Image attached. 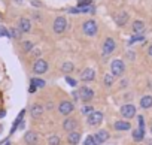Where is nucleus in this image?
<instances>
[{"instance_id": "obj_1", "label": "nucleus", "mask_w": 152, "mask_h": 145, "mask_svg": "<svg viewBox=\"0 0 152 145\" xmlns=\"http://www.w3.org/2000/svg\"><path fill=\"white\" fill-rule=\"evenodd\" d=\"M82 30H84V33H85L87 36H94V35H97L99 26H97V23H96L94 20H88V21L84 23Z\"/></svg>"}, {"instance_id": "obj_2", "label": "nucleus", "mask_w": 152, "mask_h": 145, "mask_svg": "<svg viewBox=\"0 0 152 145\" xmlns=\"http://www.w3.org/2000/svg\"><path fill=\"white\" fill-rule=\"evenodd\" d=\"M110 70H112L113 77H122L124 72H125V66L121 60H113L112 64H110Z\"/></svg>"}, {"instance_id": "obj_3", "label": "nucleus", "mask_w": 152, "mask_h": 145, "mask_svg": "<svg viewBox=\"0 0 152 145\" xmlns=\"http://www.w3.org/2000/svg\"><path fill=\"white\" fill-rule=\"evenodd\" d=\"M66 27H67V21H66V18H64V17H57L55 21H54V26H52L54 32L60 35V33H63V32L66 30Z\"/></svg>"}, {"instance_id": "obj_4", "label": "nucleus", "mask_w": 152, "mask_h": 145, "mask_svg": "<svg viewBox=\"0 0 152 145\" xmlns=\"http://www.w3.org/2000/svg\"><path fill=\"white\" fill-rule=\"evenodd\" d=\"M121 115L124 118H133L136 115V106H133L131 103H125L124 106H121Z\"/></svg>"}, {"instance_id": "obj_5", "label": "nucleus", "mask_w": 152, "mask_h": 145, "mask_svg": "<svg viewBox=\"0 0 152 145\" xmlns=\"http://www.w3.org/2000/svg\"><path fill=\"white\" fill-rule=\"evenodd\" d=\"M102 121H103V112H100V111H93L88 115V124L90 126H99Z\"/></svg>"}, {"instance_id": "obj_6", "label": "nucleus", "mask_w": 152, "mask_h": 145, "mask_svg": "<svg viewBox=\"0 0 152 145\" xmlns=\"http://www.w3.org/2000/svg\"><path fill=\"white\" fill-rule=\"evenodd\" d=\"M46 70H48V63H46L45 60H42V58L36 60V63H34V66H33V72H34V74L42 75V74H45Z\"/></svg>"}, {"instance_id": "obj_7", "label": "nucleus", "mask_w": 152, "mask_h": 145, "mask_svg": "<svg viewBox=\"0 0 152 145\" xmlns=\"http://www.w3.org/2000/svg\"><path fill=\"white\" fill-rule=\"evenodd\" d=\"M78 94H79L81 100H84V102H90L94 97V91L91 88H88V87H81V90H79Z\"/></svg>"}, {"instance_id": "obj_8", "label": "nucleus", "mask_w": 152, "mask_h": 145, "mask_svg": "<svg viewBox=\"0 0 152 145\" xmlns=\"http://www.w3.org/2000/svg\"><path fill=\"white\" fill-rule=\"evenodd\" d=\"M73 109H75V106H73V103H72V102H69V100L61 102V103H60V106H58V111H60L63 115H69L70 112H73Z\"/></svg>"}, {"instance_id": "obj_9", "label": "nucleus", "mask_w": 152, "mask_h": 145, "mask_svg": "<svg viewBox=\"0 0 152 145\" xmlns=\"http://www.w3.org/2000/svg\"><path fill=\"white\" fill-rule=\"evenodd\" d=\"M115 46H116L115 40H113L112 38H107V39L104 40V43H103V55H107V54L113 52Z\"/></svg>"}, {"instance_id": "obj_10", "label": "nucleus", "mask_w": 152, "mask_h": 145, "mask_svg": "<svg viewBox=\"0 0 152 145\" xmlns=\"http://www.w3.org/2000/svg\"><path fill=\"white\" fill-rule=\"evenodd\" d=\"M37 141H39V136H37V133H36V132H33V130L27 132V133H26V136H24V142H26L27 145H36V144H37Z\"/></svg>"}, {"instance_id": "obj_11", "label": "nucleus", "mask_w": 152, "mask_h": 145, "mask_svg": "<svg viewBox=\"0 0 152 145\" xmlns=\"http://www.w3.org/2000/svg\"><path fill=\"white\" fill-rule=\"evenodd\" d=\"M76 127H78V121H76L75 118H66L64 123H63V129L67 130L69 133H70V132H75Z\"/></svg>"}, {"instance_id": "obj_12", "label": "nucleus", "mask_w": 152, "mask_h": 145, "mask_svg": "<svg viewBox=\"0 0 152 145\" xmlns=\"http://www.w3.org/2000/svg\"><path fill=\"white\" fill-rule=\"evenodd\" d=\"M94 78H96V70L93 67H87L81 74V79L82 81H93Z\"/></svg>"}, {"instance_id": "obj_13", "label": "nucleus", "mask_w": 152, "mask_h": 145, "mask_svg": "<svg viewBox=\"0 0 152 145\" xmlns=\"http://www.w3.org/2000/svg\"><path fill=\"white\" fill-rule=\"evenodd\" d=\"M43 106L40 105V103H34V105H31V108H30V114H31V117L33 118H39L42 114H43Z\"/></svg>"}, {"instance_id": "obj_14", "label": "nucleus", "mask_w": 152, "mask_h": 145, "mask_svg": "<svg viewBox=\"0 0 152 145\" xmlns=\"http://www.w3.org/2000/svg\"><path fill=\"white\" fill-rule=\"evenodd\" d=\"M67 142H69L70 145H78V144L81 142V133H78V132H70V133L67 135Z\"/></svg>"}, {"instance_id": "obj_15", "label": "nucleus", "mask_w": 152, "mask_h": 145, "mask_svg": "<svg viewBox=\"0 0 152 145\" xmlns=\"http://www.w3.org/2000/svg\"><path fill=\"white\" fill-rule=\"evenodd\" d=\"M18 29H20L21 33H27V32H30V29H31V23H30L27 18H21L20 23H18Z\"/></svg>"}, {"instance_id": "obj_16", "label": "nucleus", "mask_w": 152, "mask_h": 145, "mask_svg": "<svg viewBox=\"0 0 152 145\" xmlns=\"http://www.w3.org/2000/svg\"><path fill=\"white\" fill-rule=\"evenodd\" d=\"M127 21H128V14H127V12H119L118 15H115V23H116L119 27L125 26Z\"/></svg>"}, {"instance_id": "obj_17", "label": "nucleus", "mask_w": 152, "mask_h": 145, "mask_svg": "<svg viewBox=\"0 0 152 145\" xmlns=\"http://www.w3.org/2000/svg\"><path fill=\"white\" fill-rule=\"evenodd\" d=\"M115 129L121 130V132H125V130L131 129V124H130V121H116L115 123Z\"/></svg>"}, {"instance_id": "obj_18", "label": "nucleus", "mask_w": 152, "mask_h": 145, "mask_svg": "<svg viewBox=\"0 0 152 145\" xmlns=\"http://www.w3.org/2000/svg\"><path fill=\"white\" fill-rule=\"evenodd\" d=\"M143 138H145V129L139 127V129L133 130V139H134L136 142H140V141H143Z\"/></svg>"}, {"instance_id": "obj_19", "label": "nucleus", "mask_w": 152, "mask_h": 145, "mask_svg": "<svg viewBox=\"0 0 152 145\" xmlns=\"http://www.w3.org/2000/svg\"><path fill=\"white\" fill-rule=\"evenodd\" d=\"M94 136H96V139L99 141V144H102V142H106V141L109 139V133H107L106 130H99V132H97Z\"/></svg>"}, {"instance_id": "obj_20", "label": "nucleus", "mask_w": 152, "mask_h": 145, "mask_svg": "<svg viewBox=\"0 0 152 145\" xmlns=\"http://www.w3.org/2000/svg\"><path fill=\"white\" fill-rule=\"evenodd\" d=\"M140 106L145 108V109L151 108V106H152V96H143V97L140 99Z\"/></svg>"}, {"instance_id": "obj_21", "label": "nucleus", "mask_w": 152, "mask_h": 145, "mask_svg": "<svg viewBox=\"0 0 152 145\" xmlns=\"http://www.w3.org/2000/svg\"><path fill=\"white\" fill-rule=\"evenodd\" d=\"M143 30H145V23L143 21H139L137 20V21L133 23V32L134 33H142Z\"/></svg>"}, {"instance_id": "obj_22", "label": "nucleus", "mask_w": 152, "mask_h": 145, "mask_svg": "<svg viewBox=\"0 0 152 145\" xmlns=\"http://www.w3.org/2000/svg\"><path fill=\"white\" fill-rule=\"evenodd\" d=\"M73 69H75V66H73L72 61H66V63H63V66H61V70L64 72V74H70V72H73Z\"/></svg>"}, {"instance_id": "obj_23", "label": "nucleus", "mask_w": 152, "mask_h": 145, "mask_svg": "<svg viewBox=\"0 0 152 145\" xmlns=\"http://www.w3.org/2000/svg\"><path fill=\"white\" fill-rule=\"evenodd\" d=\"M84 145H100V144H99V141L96 139V136H94V135H90V136L85 139Z\"/></svg>"}, {"instance_id": "obj_24", "label": "nucleus", "mask_w": 152, "mask_h": 145, "mask_svg": "<svg viewBox=\"0 0 152 145\" xmlns=\"http://www.w3.org/2000/svg\"><path fill=\"white\" fill-rule=\"evenodd\" d=\"M103 82L106 87H112L113 85V75H104L103 77Z\"/></svg>"}, {"instance_id": "obj_25", "label": "nucleus", "mask_w": 152, "mask_h": 145, "mask_svg": "<svg viewBox=\"0 0 152 145\" xmlns=\"http://www.w3.org/2000/svg\"><path fill=\"white\" fill-rule=\"evenodd\" d=\"M31 84H33L36 88L45 87V81H43V79H39V78H33V79H31Z\"/></svg>"}, {"instance_id": "obj_26", "label": "nucleus", "mask_w": 152, "mask_h": 145, "mask_svg": "<svg viewBox=\"0 0 152 145\" xmlns=\"http://www.w3.org/2000/svg\"><path fill=\"white\" fill-rule=\"evenodd\" d=\"M20 36H21V32H20V29H11V30H9V38L20 39Z\"/></svg>"}, {"instance_id": "obj_27", "label": "nucleus", "mask_w": 152, "mask_h": 145, "mask_svg": "<svg viewBox=\"0 0 152 145\" xmlns=\"http://www.w3.org/2000/svg\"><path fill=\"white\" fill-rule=\"evenodd\" d=\"M48 142H49V145H60V138L54 135V136H51L48 139Z\"/></svg>"}, {"instance_id": "obj_28", "label": "nucleus", "mask_w": 152, "mask_h": 145, "mask_svg": "<svg viewBox=\"0 0 152 145\" xmlns=\"http://www.w3.org/2000/svg\"><path fill=\"white\" fill-rule=\"evenodd\" d=\"M91 2H93V0H79L78 6H79V8H88V6L91 5Z\"/></svg>"}, {"instance_id": "obj_29", "label": "nucleus", "mask_w": 152, "mask_h": 145, "mask_svg": "<svg viewBox=\"0 0 152 145\" xmlns=\"http://www.w3.org/2000/svg\"><path fill=\"white\" fill-rule=\"evenodd\" d=\"M33 48V43L31 42H23V49L24 51H30Z\"/></svg>"}, {"instance_id": "obj_30", "label": "nucleus", "mask_w": 152, "mask_h": 145, "mask_svg": "<svg viewBox=\"0 0 152 145\" xmlns=\"http://www.w3.org/2000/svg\"><path fill=\"white\" fill-rule=\"evenodd\" d=\"M82 112H84V114H88V115H90V114L93 112V106H90V105H87V106H84V109H82Z\"/></svg>"}, {"instance_id": "obj_31", "label": "nucleus", "mask_w": 152, "mask_h": 145, "mask_svg": "<svg viewBox=\"0 0 152 145\" xmlns=\"http://www.w3.org/2000/svg\"><path fill=\"white\" fill-rule=\"evenodd\" d=\"M0 36H9V32L5 27H0Z\"/></svg>"}, {"instance_id": "obj_32", "label": "nucleus", "mask_w": 152, "mask_h": 145, "mask_svg": "<svg viewBox=\"0 0 152 145\" xmlns=\"http://www.w3.org/2000/svg\"><path fill=\"white\" fill-rule=\"evenodd\" d=\"M66 82H67V84H70L72 87H75V85H76V81H75L73 78H69V77L66 78Z\"/></svg>"}, {"instance_id": "obj_33", "label": "nucleus", "mask_w": 152, "mask_h": 145, "mask_svg": "<svg viewBox=\"0 0 152 145\" xmlns=\"http://www.w3.org/2000/svg\"><path fill=\"white\" fill-rule=\"evenodd\" d=\"M137 121H139V127H142V129H143V126H145V120H143V117H142V115L137 118Z\"/></svg>"}, {"instance_id": "obj_34", "label": "nucleus", "mask_w": 152, "mask_h": 145, "mask_svg": "<svg viewBox=\"0 0 152 145\" xmlns=\"http://www.w3.org/2000/svg\"><path fill=\"white\" fill-rule=\"evenodd\" d=\"M143 38L142 36H134V38H131V40H130V43H133V42H136V40H142Z\"/></svg>"}, {"instance_id": "obj_35", "label": "nucleus", "mask_w": 152, "mask_h": 145, "mask_svg": "<svg viewBox=\"0 0 152 145\" xmlns=\"http://www.w3.org/2000/svg\"><path fill=\"white\" fill-rule=\"evenodd\" d=\"M28 91H30V93H34V91H36V87L31 84V85H30V88H28Z\"/></svg>"}, {"instance_id": "obj_36", "label": "nucleus", "mask_w": 152, "mask_h": 145, "mask_svg": "<svg viewBox=\"0 0 152 145\" xmlns=\"http://www.w3.org/2000/svg\"><path fill=\"white\" fill-rule=\"evenodd\" d=\"M31 5H34V6H40V2H37V0H34V2H31Z\"/></svg>"}, {"instance_id": "obj_37", "label": "nucleus", "mask_w": 152, "mask_h": 145, "mask_svg": "<svg viewBox=\"0 0 152 145\" xmlns=\"http://www.w3.org/2000/svg\"><path fill=\"white\" fill-rule=\"evenodd\" d=\"M148 52H149V55H151V57H152V45H151V46H149V49H148Z\"/></svg>"}, {"instance_id": "obj_38", "label": "nucleus", "mask_w": 152, "mask_h": 145, "mask_svg": "<svg viewBox=\"0 0 152 145\" xmlns=\"http://www.w3.org/2000/svg\"><path fill=\"white\" fill-rule=\"evenodd\" d=\"M2 145H11V144H9V141H5V144H2Z\"/></svg>"}, {"instance_id": "obj_39", "label": "nucleus", "mask_w": 152, "mask_h": 145, "mask_svg": "<svg viewBox=\"0 0 152 145\" xmlns=\"http://www.w3.org/2000/svg\"><path fill=\"white\" fill-rule=\"evenodd\" d=\"M151 132H152V123H151Z\"/></svg>"}]
</instances>
